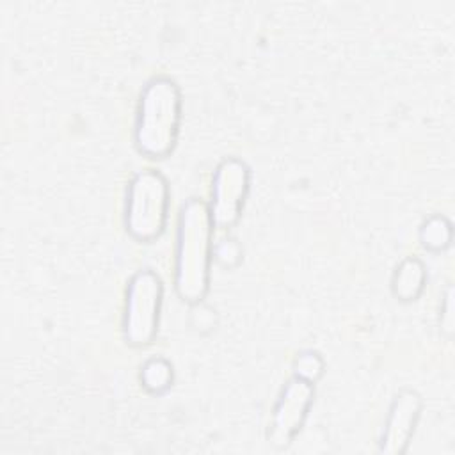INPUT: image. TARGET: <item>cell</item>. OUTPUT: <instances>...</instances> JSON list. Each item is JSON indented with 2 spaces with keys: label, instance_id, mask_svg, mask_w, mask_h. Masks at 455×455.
I'll return each mask as SVG.
<instances>
[{
  "label": "cell",
  "instance_id": "obj_1",
  "mask_svg": "<svg viewBox=\"0 0 455 455\" xmlns=\"http://www.w3.org/2000/svg\"><path fill=\"white\" fill-rule=\"evenodd\" d=\"M213 228L204 199L190 197L181 204L176 228L174 290L185 302H201L210 290Z\"/></svg>",
  "mask_w": 455,
  "mask_h": 455
},
{
  "label": "cell",
  "instance_id": "obj_2",
  "mask_svg": "<svg viewBox=\"0 0 455 455\" xmlns=\"http://www.w3.org/2000/svg\"><path fill=\"white\" fill-rule=\"evenodd\" d=\"M183 100L180 85L165 75L146 82L135 112L133 142L149 158H165L176 148Z\"/></svg>",
  "mask_w": 455,
  "mask_h": 455
},
{
  "label": "cell",
  "instance_id": "obj_3",
  "mask_svg": "<svg viewBox=\"0 0 455 455\" xmlns=\"http://www.w3.org/2000/svg\"><path fill=\"white\" fill-rule=\"evenodd\" d=\"M171 190L165 176L156 169L137 171L126 187L124 228L137 242L158 238L169 219Z\"/></svg>",
  "mask_w": 455,
  "mask_h": 455
},
{
  "label": "cell",
  "instance_id": "obj_4",
  "mask_svg": "<svg viewBox=\"0 0 455 455\" xmlns=\"http://www.w3.org/2000/svg\"><path fill=\"white\" fill-rule=\"evenodd\" d=\"M164 302V283L151 268L137 270L126 284L123 336L132 347L149 345L160 323Z\"/></svg>",
  "mask_w": 455,
  "mask_h": 455
},
{
  "label": "cell",
  "instance_id": "obj_5",
  "mask_svg": "<svg viewBox=\"0 0 455 455\" xmlns=\"http://www.w3.org/2000/svg\"><path fill=\"white\" fill-rule=\"evenodd\" d=\"M249 188V165L236 156L222 158L213 172L212 204H208L215 228L228 229L238 222Z\"/></svg>",
  "mask_w": 455,
  "mask_h": 455
},
{
  "label": "cell",
  "instance_id": "obj_6",
  "mask_svg": "<svg viewBox=\"0 0 455 455\" xmlns=\"http://www.w3.org/2000/svg\"><path fill=\"white\" fill-rule=\"evenodd\" d=\"M315 400V384L293 375L281 389L272 411L268 443L286 448L302 430Z\"/></svg>",
  "mask_w": 455,
  "mask_h": 455
},
{
  "label": "cell",
  "instance_id": "obj_7",
  "mask_svg": "<svg viewBox=\"0 0 455 455\" xmlns=\"http://www.w3.org/2000/svg\"><path fill=\"white\" fill-rule=\"evenodd\" d=\"M423 400L414 389H402L391 402L386 425L379 441V451L387 455L405 453L419 421Z\"/></svg>",
  "mask_w": 455,
  "mask_h": 455
},
{
  "label": "cell",
  "instance_id": "obj_8",
  "mask_svg": "<svg viewBox=\"0 0 455 455\" xmlns=\"http://www.w3.org/2000/svg\"><path fill=\"white\" fill-rule=\"evenodd\" d=\"M427 284V270L418 256H405L391 279V291L402 302L416 300Z\"/></svg>",
  "mask_w": 455,
  "mask_h": 455
},
{
  "label": "cell",
  "instance_id": "obj_9",
  "mask_svg": "<svg viewBox=\"0 0 455 455\" xmlns=\"http://www.w3.org/2000/svg\"><path fill=\"white\" fill-rule=\"evenodd\" d=\"M174 370L165 357H151L140 368V382L149 393H164L172 386Z\"/></svg>",
  "mask_w": 455,
  "mask_h": 455
},
{
  "label": "cell",
  "instance_id": "obj_10",
  "mask_svg": "<svg viewBox=\"0 0 455 455\" xmlns=\"http://www.w3.org/2000/svg\"><path fill=\"white\" fill-rule=\"evenodd\" d=\"M451 222L441 215H430L419 228V240L428 251H444L451 243Z\"/></svg>",
  "mask_w": 455,
  "mask_h": 455
},
{
  "label": "cell",
  "instance_id": "obj_11",
  "mask_svg": "<svg viewBox=\"0 0 455 455\" xmlns=\"http://www.w3.org/2000/svg\"><path fill=\"white\" fill-rule=\"evenodd\" d=\"M293 371L297 377L315 384L323 373V359L315 350H304L295 357Z\"/></svg>",
  "mask_w": 455,
  "mask_h": 455
},
{
  "label": "cell",
  "instance_id": "obj_12",
  "mask_svg": "<svg viewBox=\"0 0 455 455\" xmlns=\"http://www.w3.org/2000/svg\"><path fill=\"white\" fill-rule=\"evenodd\" d=\"M453 288L448 286L446 295H444V302L441 306V331H444L448 336H451L453 332Z\"/></svg>",
  "mask_w": 455,
  "mask_h": 455
}]
</instances>
